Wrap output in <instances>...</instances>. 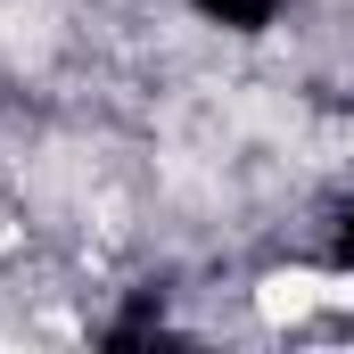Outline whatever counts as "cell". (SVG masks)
Listing matches in <instances>:
<instances>
[{
	"label": "cell",
	"mask_w": 354,
	"mask_h": 354,
	"mask_svg": "<svg viewBox=\"0 0 354 354\" xmlns=\"http://www.w3.org/2000/svg\"><path fill=\"white\" fill-rule=\"evenodd\" d=\"M313 305H322V272H264V288H256L264 322H305Z\"/></svg>",
	"instance_id": "cell-1"
}]
</instances>
